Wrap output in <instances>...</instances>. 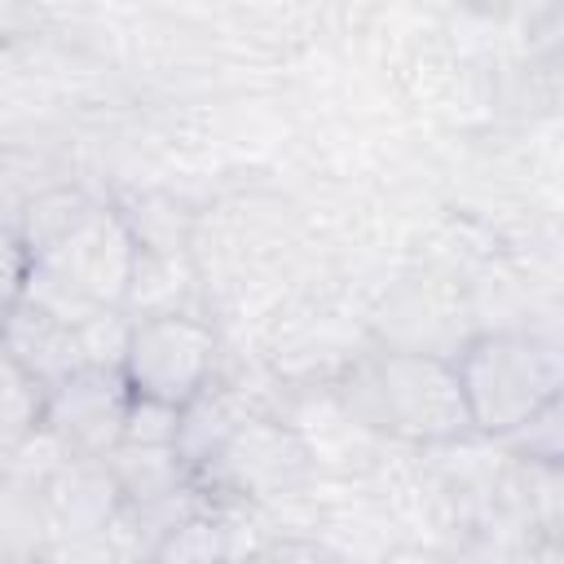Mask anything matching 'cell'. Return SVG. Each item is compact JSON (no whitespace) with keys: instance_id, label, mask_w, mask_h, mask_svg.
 <instances>
[{"instance_id":"6da1fadb","label":"cell","mask_w":564,"mask_h":564,"mask_svg":"<svg viewBox=\"0 0 564 564\" xmlns=\"http://www.w3.org/2000/svg\"><path fill=\"white\" fill-rule=\"evenodd\" d=\"M339 392L348 414L383 436L423 441V445L471 436L463 388L445 352L432 348L375 352L361 366H352Z\"/></svg>"},{"instance_id":"7a4b0ae2","label":"cell","mask_w":564,"mask_h":564,"mask_svg":"<svg viewBox=\"0 0 564 564\" xmlns=\"http://www.w3.org/2000/svg\"><path fill=\"white\" fill-rule=\"evenodd\" d=\"M132 273L137 247L119 212L93 203L70 234H62L48 251L26 260L18 295L62 317L66 326H84L97 313H128Z\"/></svg>"},{"instance_id":"3957f363","label":"cell","mask_w":564,"mask_h":564,"mask_svg":"<svg viewBox=\"0 0 564 564\" xmlns=\"http://www.w3.org/2000/svg\"><path fill=\"white\" fill-rule=\"evenodd\" d=\"M471 432L511 436L560 401V357L529 330H480L449 357Z\"/></svg>"},{"instance_id":"277c9868","label":"cell","mask_w":564,"mask_h":564,"mask_svg":"<svg viewBox=\"0 0 564 564\" xmlns=\"http://www.w3.org/2000/svg\"><path fill=\"white\" fill-rule=\"evenodd\" d=\"M216 348H220L216 330L194 313L132 317L119 375L132 397H150V401L185 410L203 392H212Z\"/></svg>"},{"instance_id":"5b68a950","label":"cell","mask_w":564,"mask_h":564,"mask_svg":"<svg viewBox=\"0 0 564 564\" xmlns=\"http://www.w3.org/2000/svg\"><path fill=\"white\" fill-rule=\"evenodd\" d=\"M198 471L212 489L234 498H282L308 480L313 454L300 432L278 419H238Z\"/></svg>"},{"instance_id":"8992f818","label":"cell","mask_w":564,"mask_h":564,"mask_svg":"<svg viewBox=\"0 0 564 564\" xmlns=\"http://www.w3.org/2000/svg\"><path fill=\"white\" fill-rule=\"evenodd\" d=\"M128 383L119 370L84 366L79 375L62 379L44 397V427L70 458H106L123 441L128 414Z\"/></svg>"},{"instance_id":"52a82bcc","label":"cell","mask_w":564,"mask_h":564,"mask_svg":"<svg viewBox=\"0 0 564 564\" xmlns=\"http://www.w3.org/2000/svg\"><path fill=\"white\" fill-rule=\"evenodd\" d=\"M0 348H4L44 392L88 366L84 344H79V330L66 326L62 317L35 308V304L22 300V295L0 313Z\"/></svg>"},{"instance_id":"ba28073f","label":"cell","mask_w":564,"mask_h":564,"mask_svg":"<svg viewBox=\"0 0 564 564\" xmlns=\"http://www.w3.org/2000/svg\"><path fill=\"white\" fill-rule=\"evenodd\" d=\"M101 463H106L119 498L132 507L181 494V485L189 476L181 449H172V445H115Z\"/></svg>"},{"instance_id":"9c48e42d","label":"cell","mask_w":564,"mask_h":564,"mask_svg":"<svg viewBox=\"0 0 564 564\" xmlns=\"http://www.w3.org/2000/svg\"><path fill=\"white\" fill-rule=\"evenodd\" d=\"M137 256H150V260H181L185 247H189V229H194V212L172 198V194H132L128 203L115 207Z\"/></svg>"},{"instance_id":"30bf717a","label":"cell","mask_w":564,"mask_h":564,"mask_svg":"<svg viewBox=\"0 0 564 564\" xmlns=\"http://www.w3.org/2000/svg\"><path fill=\"white\" fill-rule=\"evenodd\" d=\"M48 520L40 485L0 476V564H35Z\"/></svg>"},{"instance_id":"8fae6325","label":"cell","mask_w":564,"mask_h":564,"mask_svg":"<svg viewBox=\"0 0 564 564\" xmlns=\"http://www.w3.org/2000/svg\"><path fill=\"white\" fill-rule=\"evenodd\" d=\"M44 388L0 348V458L18 454L44 427Z\"/></svg>"},{"instance_id":"7c38bea8","label":"cell","mask_w":564,"mask_h":564,"mask_svg":"<svg viewBox=\"0 0 564 564\" xmlns=\"http://www.w3.org/2000/svg\"><path fill=\"white\" fill-rule=\"evenodd\" d=\"M88 207H93V198H88L84 189H48V194H40V198L22 212V229H18L22 256L31 260V256L48 251L62 234H70V229L79 225V216H84Z\"/></svg>"},{"instance_id":"4fadbf2b","label":"cell","mask_w":564,"mask_h":564,"mask_svg":"<svg viewBox=\"0 0 564 564\" xmlns=\"http://www.w3.org/2000/svg\"><path fill=\"white\" fill-rule=\"evenodd\" d=\"M150 564H234L225 529L212 516H189L150 546Z\"/></svg>"},{"instance_id":"5bb4252c","label":"cell","mask_w":564,"mask_h":564,"mask_svg":"<svg viewBox=\"0 0 564 564\" xmlns=\"http://www.w3.org/2000/svg\"><path fill=\"white\" fill-rule=\"evenodd\" d=\"M181 414L176 405L150 401V397H128V414H123V441L119 445H172L181 441Z\"/></svg>"},{"instance_id":"9a60e30c","label":"cell","mask_w":564,"mask_h":564,"mask_svg":"<svg viewBox=\"0 0 564 564\" xmlns=\"http://www.w3.org/2000/svg\"><path fill=\"white\" fill-rule=\"evenodd\" d=\"M516 454H524L529 463H546V467H555L560 463V449H564V441H560V401L555 405H546L542 414H533L524 427H516L511 436H502Z\"/></svg>"},{"instance_id":"2e32d148","label":"cell","mask_w":564,"mask_h":564,"mask_svg":"<svg viewBox=\"0 0 564 564\" xmlns=\"http://www.w3.org/2000/svg\"><path fill=\"white\" fill-rule=\"evenodd\" d=\"M234 564H348V560L322 542H308V538H273Z\"/></svg>"},{"instance_id":"e0dca14e","label":"cell","mask_w":564,"mask_h":564,"mask_svg":"<svg viewBox=\"0 0 564 564\" xmlns=\"http://www.w3.org/2000/svg\"><path fill=\"white\" fill-rule=\"evenodd\" d=\"M22 273H26V256H22L18 238H0V313L18 300Z\"/></svg>"},{"instance_id":"ac0fdd59","label":"cell","mask_w":564,"mask_h":564,"mask_svg":"<svg viewBox=\"0 0 564 564\" xmlns=\"http://www.w3.org/2000/svg\"><path fill=\"white\" fill-rule=\"evenodd\" d=\"M383 564H449V560L436 555V551H427V546H397Z\"/></svg>"}]
</instances>
